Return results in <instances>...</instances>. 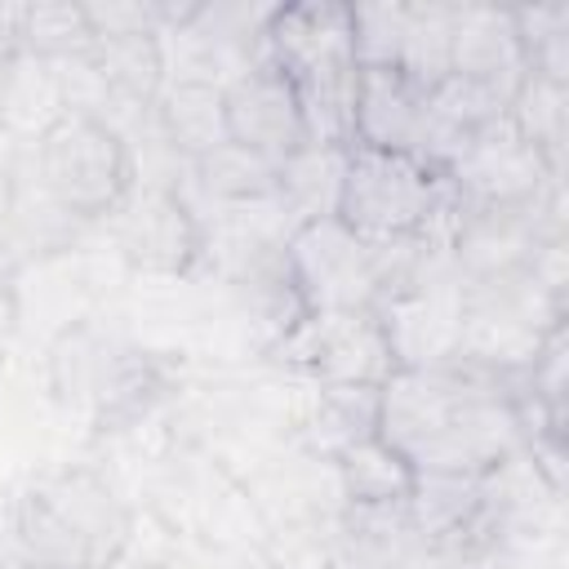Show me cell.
I'll list each match as a JSON object with an SVG mask.
<instances>
[{
	"label": "cell",
	"mask_w": 569,
	"mask_h": 569,
	"mask_svg": "<svg viewBox=\"0 0 569 569\" xmlns=\"http://www.w3.org/2000/svg\"><path fill=\"white\" fill-rule=\"evenodd\" d=\"M507 120L516 133L551 164L556 178H565V142H569V84L547 80V76H525L520 89L511 93Z\"/></svg>",
	"instance_id": "24"
},
{
	"label": "cell",
	"mask_w": 569,
	"mask_h": 569,
	"mask_svg": "<svg viewBox=\"0 0 569 569\" xmlns=\"http://www.w3.org/2000/svg\"><path fill=\"white\" fill-rule=\"evenodd\" d=\"M13 49L49 58V62L84 58L93 49V31H89V18H84V4H18Z\"/></svg>",
	"instance_id": "25"
},
{
	"label": "cell",
	"mask_w": 569,
	"mask_h": 569,
	"mask_svg": "<svg viewBox=\"0 0 569 569\" xmlns=\"http://www.w3.org/2000/svg\"><path fill=\"white\" fill-rule=\"evenodd\" d=\"M449 76L476 80L511 102L520 80L529 76L516 18L511 9L489 4H453V49H449Z\"/></svg>",
	"instance_id": "16"
},
{
	"label": "cell",
	"mask_w": 569,
	"mask_h": 569,
	"mask_svg": "<svg viewBox=\"0 0 569 569\" xmlns=\"http://www.w3.org/2000/svg\"><path fill=\"white\" fill-rule=\"evenodd\" d=\"M333 471H338V485H342L347 502H360V507L409 502L413 485H418V471L382 436H365V440L347 445L333 458Z\"/></svg>",
	"instance_id": "23"
},
{
	"label": "cell",
	"mask_w": 569,
	"mask_h": 569,
	"mask_svg": "<svg viewBox=\"0 0 569 569\" xmlns=\"http://www.w3.org/2000/svg\"><path fill=\"white\" fill-rule=\"evenodd\" d=\"M253 569H280V565H271L267 556H258V560H253Z\"/></svg>",
	"instance_id": "29"
},
{
	"label": "cell",
	"mask_w": 569,
	"mask_h": 569,
	"mask_svg": "<svg viewBox=\"0 0 569 569\" xmlns=\"http://www.w3.org/2000/svg\"><path fill=\"white\" fill-rule=\"evenodd\" d=\"M27 151L40 187L84 227L116 218V209L138 187V151L129 133L102 116L67 111L36 142H27Z\"/></svg>",
	"instance_id": "6"
},
{
	"label": "cell",
	"mask_w": 569,
	"mask_h": 569,
	"mask_svg": "<svg viewBox=\"0 0 569 569\" xmlns=\"http://www.w3.org/2000/svg\"><path fill=\"white\" fill-rule=\"evenodd\" d=\"M378 436L418 476H485L525 449L516 369L467 356L396 369L382 382Z\"/></svg>",
	"instance_id": "1"
},
{
	"label": "cell",
	"mask_w": 569,
	"mask_h": 569,
	"mask_svg": "<svg viewBox=\"0 0 569 569\" xmlns=\"http://www.w3.org/2000/svg\"><path fill=\"white\" fill-rule=\"evenodd\" d=\"M89 62L102 76V84L111 89V98L124 102L129 111H151L156 98H160V89H164V80H169L160 31L93 40Z\"/></svg>",
	"instance_id": "21"
},
{
	"label": "cell",
	"mask_w": 569,
	"mask_h": 569,
	"mask_svg": "<svg viewBox=\"0 0 569 569\" xmlns=\"http://www.w3.org/2000/svg\"><path fill=\"white\" fill-rule=\"evenodd\" d=\"M116 253L160 280L191 276L209 253V222L173 178H138L129 200L116 209Z\"/></svg>",
	"instance_id": "8"
},
{
	"label": "cell",
	"mask_w": 569,
	"mask_h": 569,
	"mask_svg": "<svg viewBox=\"0 0 569 569\" xmlns=\"http://www.w3.org/2000/svg\"><path fill=\"white\" fill-rule=\"evenodd\" d=\"M62 116L67 102L58 84V62L9 49L0 58V129L13 133L18 142H36Z\"/></svg>",
	"instance_id": "19"
},
{
	"label": "cell",
	"mask_w": 569,
	"mask_h": 569,
	"mask_svg": "<svg viewBox=\"0 0 569 569\" xmlns=\"http://www.w3.org/2000/svg\"><path fill=\"white\" fill-rule=\"evenodd\" d=\"M187 178L200 196H209L218 209L240 213L258 204H276V164L253 156L240 142H222L209 156L187 164Z\"/></svg>",
	"instance_id": "22"
},
{
	"label": "cell",
	"mask_w": 569,
	"mask_h": 569,
	"mask_svg": "<svg viewBox=\"0 0 569 569\" xmlns=\"http://www.w3.org/2000/svg\"><path fill=\"white\" fill-rule=\"evenodd\" d=\"M138 511L116 493V485L93 467H49L36 471L9 507V533L18 547V569H107Z\"/></svg>",
	"instance_id": "3"
},
{
	"label": "cell",
	"mask_w": 569,
	"mask_h": 569,
	"mask_svg": "<svg viewBox=\"0 0 569 569\" xmlns=\"http://www.w3.org/2000/svg\"><path fill=\"white\" fill-rule=\"evenodd\" d=\"M240 231L231 240L227 258V289L244 316V325L258 338V351L267 356L276 342H284L307 316L311 302L302 293L293 253H289V231L276 227H244L236 213H227Z\"/></svg>",
	"instance_id": "10"
},
{
	"label": "cell",
	"mask_w": 569,
	"mask_h": 569,
	"mask_svg": "<svg viewBox=\"0 0 569 569\" xmlns=\"http://www.w3.org/2000/svg\"><path fill=\"white\" fill-rule=\"evenodd\" d=\"M449 173L458 187V204H525L565 191V178L551 173V164L516 133L507 116L480 129L449 164Z\"/></svg>",
	"instance_id": "13"
},
{
	"label": "cell",
	"mask_w": 569,
	"mask_h": 569,
	"mask_svg": "<svg viewBox=\"0 0 569 569\" xmlns=\"http://www.w3.org/2000/svg\"><path fill=\"white\" fill-rule=\"evenodd\" d=\"M351 31L360 67H396L422 89L449 76L453 4H351Z\"/></svg>",
	"instance_id": "11"
},
{
	"label": "cell",
	"mask_w": 569,
	"mask_h": 569,
	"mask_svg": "<svg viewBox=\"0 0 569 569\" xmlns=\"http://www.w3.org/2000/svg\"><path fill=\"white\" fill-rule=\"evenodd\" d=\"M431 89L413 84L396 67H360L356 107H351V142L378 151L427 156L431 133Z\"/></svg>",
	"instance_id": "15"
},
{
	"label": "cell",
	"mask_w": 569,
	"mask_h": 569,
	"mask_svg": "<svg viewBox=\"0 0 569 569\" xmlns=\"http://www.w3.org/2000/svg\"><path fill=\"white\" fill-rule=\"evenodd\" d=\"M44 369L53 400L84 409L93 436L147 427L182 387V369L164 351L107 333L93 320H71L53 338Z\"/></svg>",
	"instance_id": "2"
},
{
	"label": "cell",
	"mask_w": 569,
	"mask_h": 569,
	"mask_svg": "<svg viewBox=\"0 0 569 569\" xmlns=\"http://www.w3.org/2000/svg\"><path fill=\"white\" fill-rule=\"evenodd\" d=\"M222 116H227V142H240L271 164L289 160L311 142L298 93L267 58L222 84Z\"/></svg>",
	"instance_id": "14"
},
{
	"label": "cell",
	"mask_w": 569,
	"mask_h": 569,
	"mask_svg": "<svg viewBox=\"0 0 569 569\" xmlns=\"http://www.w3.org/2000/svg\"><path fill=\"white\" fill-rule=\"evenodd\" d=\"M525 62L533 76L569 84V4H533L511 9Z\"/></svg>",
	"instance_id": "26"
},
{
	"label": "cell",
	"mask_w": 569,
	"mask_h": 569,
	"mask_svg": "<svg viewBox=\"0 0 569 569\" xmlns=\"http://www.w3.org/2000/svg\"><path fill=\"white\" fill-rule=\"evenodd\" d=\"M13 276H18V271L0 267V338H9V329L18 325V311H22V298H18Z\"/></svg>",
	"instance_id": "28"
},
{
	"label": "cell",
	"mask_w": 569,
	"mask_h": 569,
	"mask_svg": "<svg viewBox=\"0 0 569 569\" xmlns=\"http://www.w3.org/2000/svg\"><path fill=\"white\" fill-rule=\"evenodd\" d=\"M338 569H436L409 502H347L338 520Z\"/></svg>",
	"instance_id": "17"
},
{
	"label": "cell",
	"mask_w": 569,
	"mask_h": 569,
	"mask_svg": "<svg viewBox=\"0 0 569 569\" xmlns=\"http://www.w3.org/2000/svg\"><path fill=\"white\" fill-rule=\"evenodd\" d=\"M156 529H160V533H151V542H142L138 520H133V533H129L124 551H120L107 569H187V565H182V551H178V533H173L160 516H156Z\"/></svg>",
	"instance_id": "27"
},
{
	"label": "cell",
	"mask_w": 569,
	"mask_h": 569,
	"mask_svg": "<svg viewBox=\"0 0 569 569\" xmlns=\"http://www.w3.org/2000/svg\"><path fill=\"white\" fill-rule=\"evenodd\" d=\"M0 569H18V565H0Z\"/></svg>",
	"instance_id": "30"
},
{
	"label": "cell",
	"mask_w": 569,
	"mask_h": 569,
	"mask_svg": "<svg viewBox=\"0 0 569 569\" xmlns=\"http://www.w3.org/2000/svg\"><path fill=\"white\" fill-rule=\"evenodd\" d=\"M458 213L453 173L427 156L409 151H378V147H347L342 196L338 213L356 236L409 240V236H449Z\"/></svg>",
	"instance_id": "5"
},
{
	"label": "cell",
	"mask_w": 569,
	"mask_h": 569,
	"mask_svg": "<svg viewBox=\"0 0 569 569\" xmlns=\"http://www.w3.org/2000/svg\"><path fill=\"white\" fill-rule=\"evenodd\" d=\"M151 111H156V129H160L164 147H169L178 160H187V164L227 142L222 84H213V80L169 76Z\"/></svg>",
	"instance_id": "18"
},
{
	"label": "cell",
	"mask_w": 569,
	"mask_h": 569,
	"mask_svg": "<svg viewBox=\"0 0 569 569\" xmlns=\"http://www.w3.org/2000/svg\"><path fill=\"white\" fill-rule=\"evenodd\" d=\"M565 191L525 204H458L449 227V262L458 280L511 276L538 262V253L565 240Z\"/></svg>",
	"instance_id": "9"
},
{
	"label": "cell",
	"mask_w": 569,
	"mask_h": 569,
	"mask_svg": "<svg viewBox=\"0 0 569 569\" xmlns=\"http://www.w3.org/2000/svg\"><path fill=\"white\" fill-rule=\"evenodd\" d=\"M342 169H347V147H325V142H307L302 151L276 164V209L289 218V231L338 213Z\"/></svg>",
	"instance_id": "20"
},
{
	"label": "cell",
	"mask_w": 569,
	"mask_h": 569,
	"mask_svg": "<svg viewBox=\"0 0 569 569\" xmlns=\"http://www.w3.org/2000/svg\"><path fill=\"white\" fill-rule=\"evenodd\" d=\"M284 378L325 382V387H382L400 365L382 311H311L284 342L267 356Z\"/></svg>",
	"instance_id": "7"
},
{
	"label": "cell",
	"mask_w": 569,
	"mask_h": 569,
	"mask_svg": "<svg viewBox=\"0 0 569 569\" xmlns=\"http://www.w3.org/2000/svg\"><path fill=\"white\" fill-rule=\"evenodd\" d=\"M262 40H267V62L298 93L311 142L351 147V107L360 80L351 4H333V0L271 4Z\"/></svg>",
	"instance_id": "4"
},
{
	"label": "cell",
	"mask_w": 569,
	"mask_h": 569,
	"mask_svg": "<svg viewBox=\"0 0 569 569\" xmlns=\"http://www.w3.org/2000/svg\"><path fill=\"white\" fill-rule=\"evenodd\" d=\"M289 253L311 311H378V244L356 236L342 218L293 227Z\"/></svg>",
	"instance_id": "12"
}]
</instances>
